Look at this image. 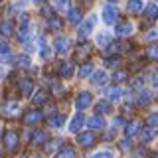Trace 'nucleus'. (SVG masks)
I'll use <instances>...</instances> for the list:
<instances>
[{
  "instance_id": "cd10ccee",
  "label": "nucleus",
  "mask_w": 158,
  "mask_h": 158,
  "mask_svg": "<svg viewBox=\"0 0 158 158\" xmlns=\"http://www.w3.org/2000/svg\"><path fill=\"white\" fill-rule=\"evenodd\" d=\"M46 101H48V93L46 91H38L36 95H34V105H44Z\"/></svg>"
},
{
  "instance_id": "7c9ffc66",
  "label": "nucleus",
  "mask_w": 158,
  "mask_h": 158,
  "mask_svg": "<svg viewBox=\"0 0 158 158\" xmlns=\"http://www.w3.org/2000/svg\"><path fill=\"white\" fill-rule=\"evenodd\" d=\"M18 111H20L18 103H8V105L4 107V113H6V115H16Z\"/></svg>"
},
{
  "instance_id": "423d86ee",
  "label": "nucleus",
  "mask_w": 158,
  "mask_h": 158,
  "mask_svg": "<svg viewBox=\"0 0 158 158\" xmlns=\"http://www.w3.org/2000/svg\"><path fill=\"white\" fill-rule=\"evenodd\" d=\"M71 49V40L69 38H57L56 40V52L57 53H67Z\"/></svg>"
},
{
  "instance_id": "473e14b6",
  "label": "nucleus",
  "mask_w": 158,
  "mask_h": 158,
  "mask_svg": "<svg viewBox=\"0 0 158 158\" xmlns=\"http://www.w3.org/2000/svg\"><path fill=\"white\" fill-rule=\"evenodd\" d=\"M109 42H111V36H109V34H99V36H97V44H99V46L105 48Z\"/></svg>"
},
{
  "instance_id": "ddd939ff",
  "label": "nucleus",
  "mask_w": 158,
  "mask_h": 158,
  "mask_svg": "<svg viewBox=\"0 0 158 158\" xmlns=\"http://www.w3.org/2000/svg\"><path fill=\"white\" fill-rule=\"evenodd\" d=\"M87 125H89V128H91V131H101V128L105 127V121H103L101 115H95V117H91V118L87 121Z\"/></svg>"
},
{
  "instance_id": "393cba45",
  "label": "nucleus",
  "mask_w": 158,
  "mask_h": 158,
  "mask_svg": "<svg viewBox=\"0 0 158 158\" xmlns=\"http://www.w3.org/2000/svg\"><path fill=\"white\" fill-rule=\"evenodd\" d=\"M89 75H93V63H83V67L79 69V77L85 79Z\"/></svg>"
},
{
  "instance_id": "4be33fe9",
  "label": "nucleus",
  "mask_w": 158,
  "mask_h": 158,
  "mask_svg": "<svg viewBox=\"0 0 158 158\" xmlns=\"http://www.w3.org/2000/svg\"><path fill=\"white\" fill-rule=\"evenodd\" d=\"M138 131H140V125L135 121V123H128V125L125 127V135L128 136V138H132L135 135H138Z\"/></svg>"
},
{
  "instance_id": "49530a36",
  "label": "nucleus",
  "mask_w": 158,
  "mask_h": 158,
  "mask_svg": "<svg viewBox=\"0 0 158 158\" xmlns=\"http://www.w3.org/2000/svg\"><path fill=\"white\" fill-rule=\"evenodd\" d=\"M2 77H4V67L0 65V79H2Z\"/></svg>"
},
{
  "instance_id": "a19ab883",
  "label": "nucleus",
  "mask_w": 158,
  "mask_h": 158,
  "mask_svg": "<svg viewBox=\"0 0 158 158\" xmlns=\"http://www.w3.org/2000/svg\"><path fill=\"white\" fill-rule=\"evenodd\" d=\"M28 36H30V32H28V28H26V26H24L22 30H20V34H18V38H20V40H22V42H26V38H28Z\"/></svg>"
},
{
  "instance_id": "c85d7f7f",
  "label": "nucleus",
  "mask_w": 158,
  "mask_h": 158,
  "mask_svg": "<svg viewBox=\"0 0 158 158\" xmlns=\"http://www.w3.org/2000/svg\"><path fill=\"white\" fill-rule=\"evenodd\" d=\"M10 46L8 44H2L0 42V59H10Z\"/></svg>"
},
{
  "instance_id": "6ab92c4d",
  "label": "nucleus",
  "mask_w": 158,
  "mask_h": 158,
  "mask_svg": "<svg viewBox=\"0 0 158 158\" xmlns=\"http://www.w3.org/2000/svg\"><path fill=\"white\" fill-rule=\"evenodd\" d=\"M48 28L52 30V32H61V28H63V22H61V18H57V16H52L48 20Z\"/></svg>"
},
{
  "instance_id": "bb28decb",
  "label": "nucleus",
  "mask_w": 158,
  "mask_h": 158,
  "mask_svg": "<svg viewBox=\"0 0 158 158\" xmlns=\"http://www.w3.org/2000/svg\"><path fill=\"white\" fill-rule=\"evenodd\" d=\"M14 61H16V65H18V67H22V69H28V67H30V63H32L28 56H18L16 59H14Z\"/></svg>"
},
{
  "instance_id": "a878e982",
  "label": "nucleus",
  "mask_w": 158,
  "mask_h": 158,
  "mask_svg": "<svg viewBox=\"0 0 158 158\" xmlns=\"http://www.w3.org/2000/svg\"><path fill=\"white\" fill-rule=\"evenodd\" d=\"M77 152H75V148L73 146H63V148H59V152H57V156L59 158H65V156H75Z\"/></svg>"
},
{
  "instance_id": "39448f33",
  "label": "nucleus",
  "mask_w": 158,
  "mask_h": 158,
  "mask_svg": "<svg viewBox=\"0 0 158 158\" xmlns=\"http://www.w3.org/2000/svg\"><path fill=\"white\" fill-rule=\"evenodd\" d=\"M44 118L42 115V111H28L26 115H24V125H28V127H32V125H38L40 121Z\"/></svg>"
},
{
  "instance_id": "4468645a",
  "label": "nucleus",
  "mask_w": 158,
  "mask_h": 158,
  "mask_svg": "<svg viewBox=\"0 0 158 158\" xmlns=\"http://www.w3.org/2000/svg\"><path fill=\"white\" fill-rule=\"evenodd\" d=\"M46 142H48V132L46 131H36L32 135V144L42 146V144H46Z\"/></svg>"
},
{
  "instance_id": "58836bf2",
  "label": "nucleus",
  "mask_w": 158,
  "mask_h": 158,
  "mask_svg": "<svg viewBox=\"0 0 158 158\" xmlns=\"http://www.w3.org/2000/svg\"><path fill=\"white\" fill-rule=\"evenodd\" d=\"M40 53H42V57H44V59H48V57H49V48H48V44H46V42H42V49H40Z\"/></svg>"
},
{
  "instance_id": "2f4dec72",
  "label": "nucleus",
  "mask_w": 158,
  "mask_h": 158,
  "mask_svg": "<svg viewBox=\"0 0 158 158\" xmlns=\"http://www.w3.org/2000/svg\"><path fill=\"white\" fill-rule=\"evenodd\" d=\"M63 123H65V118H63L61 115H59V117H53V118H49V127H53V128L63 127Z\"/></svg>"
},
{
  "instance_id": "f257e3e1",
  "label": "nucleus",
  "mask_w": 158,
  "mask_h": 158,
  "mask_svg": "<svg viewBox=\"0 0 158 158\" xmlns=\"http://www.w3.org/2000/svg\"><path fill=\"white\" fill-rule=\"evenodd\" d=\"M4 148H8V150H14V148L18 146V132L16 131H6L4 132Z\"/></svg>"
},
{
  "instance_id": "2eb2a0df",
  "label": "nucleus",
  "mask_w": 158,
  "mask_h": 158,
  "mask_svg": "<svg viewBox=\"0 0 158 158\" xmlns=\"http://www.w3.org/2000/svg\"><path fill=\"white\" fill-rule=\"evenodd\" d=\"M91 56V46H87V44H83V46H79L77 53H75V59L77 61H85V59Z\"/></svg>"
},
{
  "instance_id": "f704fd0d",
  "label": "nucleus",
  "mask_w": 158,
  "mask_h": 158,
  "mask_svg": "<svg viewBox=\"0 0 158 158\" xmlns=\"http://www.w3.org/2000/svg\"><path fill=\"white\" fill-rule=\"evenodd\" d=\"M56 8L61 10V12H65L69 8V0H56Z\"/></svg>"
},
{
  "instance_id": "a211bd4d",
  "label": "nucleus",
  "mask_w": 158,
  "mask_h": 158,
  "mask_svg": "<svg viewBox=\"0 0 158 158\" xmlns=\"http://www.w3.org/2000/svg\"><path fill=\"white\" fill-rule=\"evenodd\" d=\"M12 34H14V22L6 20V22H2V24H0V36L8 38V36H12Z\"/></svg>"
},
{
  "instance_id": "f8f14e48",
  "label": "nucleus",
  "mask_w": 158,
  "mask_h": 158,
  "mask_svg": "<svg viewBox=\"0 0 158 158\" xmlns=\"http://www.w3.org/2000/svg\"><path fill=\"white\" fill-rule=\"evenodd\" d=\"M91 83L93 85H97V87H101V85H105L107 83V73L103 71V69H99V71H93V77H91Z\"/></svg>"
},
{
  "instance_id": "0eeeda50",
  "label": "nucleus",
  "mask_w": 158,
  "mask_h": 158,
  "mask_svg": "<svg viewBox=\"0 0 158 158\" xmlns=\"http://www.w3.org/2000/svg\"><path fill=\"white\" fill-rule=\"evenodd\" d=\"M83 123H85L83 113H77V115L71 118V123H69V132H79V131H81V127H83Z\"/></svg>"
},
{
  "instance_id": "f03ea898",
  "label": "nucleus",
  "mask_w": 158,
  "mask_h": 158,
  "mask_svg": "<svg viewBox=\"0 0 158 158\" xmlns=\"http://www.w3.org/2000/svg\"><path fill=\"white\" fill-rule=\"evenodd\" d=\"M91 101H93V95L87 93V91H83V93H79L77 99H75V107L79 109V111H83V109H87L89 105H91Z\"/></svg>"
},
{
  "instance_id": "37998d69",
  "label": "nucleus",
  "mask_w": 158,
  "mask_h": 158,
  "mask_svg": "<svg viewBox=\"0 0 158 158\" xmlns=\"http://www.w3.org/2000/svg\"><path fill=\"white\" fill-rule=\"evenodd\" d=\"M150 81H152V85H154V87H158V69L152 73V79H150Z\"/></svg>"
},
{
  "instance_id": "20e7f679",
  "label": "nucleus",
  "mask_w": 158,
  "mask_h": 158,
  "mask_svg": "<svg viewBox=\"0 0 158 158\" xmlns=\"http://www.w3.org/2000/svg\"><path fill=\"white\" fill-rule=\"evenodd\" d=\"M77 142H79L83 148H89V146H93V144L97 142V138H95V135H93L91 131H89V132H81V135L77 136Z\"/></svg>"
},
{
  "instance_id": "09e8293b",
  "label": "nucleus",
  "mask_w": 158,
  "mask_h": 158,
  "mask_svg": "<svg viewBox=\"0 0 158 158\" xmlns=\"http://www.w3.org/2000/svg\"><path fill=\"white\" fill-rule=\"evenodd\" d=\"M109 2H111V4H115V2H118V0H109Z\"/></svg>"
},
{
  "instance_id": "f3484780",
  "label": "nucleus",
  "mask_w": 158,
  "mask_h": 158,
  "mask_svg": "<svg viewBox=\"0 0 158 158\" xmlns=\"http://www.w3.org/2000/svg\"><path fill=\"white\" fill-rule=\"evenodd\" d=\"M105 95H107L109 101H118V99L123 97V89L121 87H109L105 91Z\"/></svg>"
},
{
  "instance_id": "c9c22d12",
  "label": "nucleus",
  "mask_w": 158,
  "mask_h": 158,
  "mask_svg": "<svg viewBox=\"0 0 158 158\" xmlns=\"http://www.w3.org/2000/svg\"><path fill=\"white\" fill-rule=\"evenodd\" d=\"M118 61H121V59H118V56H113V57H107L105 65H107V67H117Z\"/></svg>"
},
{
  "instance_id": "1a4fd4ad",
  "label": "nucleus",
  "mask_w": 158,
  "mask_h": 158,
  "mask_svg": "<svg viewBox=\"0 0 158 158\" xmlns=\"http://www.w3.org/2000/svg\"><path fill=\"white\" fill-rule=\"evenodd\" d=\"M142 12H144V18H146V20H150V22H154V20L158 18V6H156L154 2L146 4V6H144V10H142Z\"/></svg>"
},
{
  "instance_id": "9b49d317",
  "label": "nucleus",
  "mask_w": 158,
  "mask_h": 158,
  "mask_svg": "<svg viewBox=\"0 0 158 158\" xmlns=\"http://www.w3.org/2000/svg\"><path fill=\"white\" fill-rule=\"evenodd\" d=\"M127 10L131 14H140L142 10H144V2H142V0H128Z\"/></svg>"
},
{
  "instance_id": "a18cd8bd",
  "label": "nucleus",
  "mask_w": 158,
  "mask_h": 158,
  "mask_svg": "<svg viewBox=\"0 0 158 158\" xmlns=\"http://www.w3.org/2000/svg\"><path fill=\"white\" fill-rule=\"evenodd\" d=\"M20 20H22V24H26L28 20H30V16H28V14H22V18H20Z\"/></svg>"
},
{
  "instance_id": "aec40b11",
  "label": "nucleus",
  "mask_w": 158,
  "mask_h": 158,
  "mask_svg": "<svg viewBox=\"0 0 158 158\" xmlns=\"http://www.w3.org/2000/svg\"><path fill=\"white\" fill-rule=\"evenodd\" d=\"M59 75H61L63 79H69L73 75V63L71 61H65L61 63V67H59Z\"/></svg>"
},
{
  "instance_id": "c756f323",
  "label": "nucleus",
  "mask_w": 158,
  "mask_h": 158,
  "mask_svg": "<svg viewBox=\"0 0 158 158\" xmlns=\"http://www.w3.org/2000/svg\"><path fill=\"white\" fill-rule=\"evenodd\" d=\"M146 57L152 59V61H158V46H150L146 49Z\"/></svg>"
},
{
  "instance_id": "c03bdc74",
  "label": "nucleus",
  "mask_w": 158,
  "mask_h": 158,
  "mask_svg": "<svg viewBox=\"0 0 158 158\" xmlns=\"http://www.w3.org/2000/svg\"><path fill=\"white\" fill-rule=\"evenodd\" d=\"M97 156H113V152H111V150H103V152H97L95 158H97Z\"/></svg>"
},
{
  "instance_id": "79ce46f5",
  "label": "nucleus",
  "mask_w": 158,
  "mask_h": 158,
  "mask_svg": "<svg viewBox=\"0 0 158 158\" xmlns=\"http://www.w3.org/2000/svg\"><path fill=\"white\" fill-rule=\"evenodd\" d=\"M128 148H131V140H128V136H127V140L121 142V150H128Z\"/></svg>"
},
{
  "instance_id": "6e6552de",
  "label": "nucleus",
  "mask_w": 158,
  "mask_h": 158,
  "mask_svg": "<svg viewBox=\"0 0 158 158\" xmlns=\"http://www.w3.org/2000/svg\"><path fill=\"white\" fill-rule=\"evenodd\" d=\"M93 26H95V18H87L85 22H81V26H79V36H81V38L89 36L91 30H93Z\"/></svg>"
},
{
  "instance_id": "72a5a7b5",
  "label": "nucleus",
  "mask_w": 158,
  "mask_h": 158,
  "mask_svg": "<svg viewBox=\"0 0 158 158\" xmlns=\"http://www.w3.org/2000/svg\"><path fill=\"white\" fill-rule=\"evenodd\" d=\"M146 123H148V127H150V128H154V127H158V113H152V115H148V118H146Z\"/></svg>"
},
{
  "instance_id": "de8ad7c7",
  "label": "nucleus",
  "mask_w": 158,
  "mask_h": 158,
  "mask_svg": "<svg viewBox=\"0 0 158 158\" xmlns=\"http://www.w3.org/2000/svg\"><path fill=\"white\" fill-rule=\"evenodd\" d=\"M36 2H38V4H42V2H46V0H36Z\"/></svg>"
},
{
  "instance_id": "9d476101",
  "label": "nucleus",
  "mask_w": 158,
  "mask_h": 158,
  "mask_svg": "<svg viewBox=\"0 0 158 158\" xmlns=\"http://www.w3.org/2000/svg\"><path fill=\"white\" fill-rule=\"evenodd\" d=\"M18 87H20V93L28 97V95H32V91H34V81L32 79H20Z\"/></svg>"
},
{
  "instance_id": "ea45409f",
  "label": "nucleus",
  "mask_w": 158,
  "mask_h": 158,
  "mask_svg": "<svg viewBox=\"0 0 158 158\" xmlns=\"http://www.w3.org/2000/svg\"><path fill=\"white\" fill-rule=\"evenodd\" d=\"M140 138H142V142H148V140L152 138V131H150V128H148V131H142Z\"/></svg>"
},
{
  "instance_id": "4c0bfd02",
  "label": "nucleus",
  "mask_w": 158,
  "mask_h": 158,
  "mask_svg": "<svg viewBox=\"0 0 158 158\" xmlns=\"http://www.w3.org/2000/svg\"><path fill=\"white\" fill-rule=\"evenodd\" d=\"M127 77H128V73H127V71H117V73H115V75H113V79H115V81H117V83H121V81H125V79H127Z\"/></svg>"
},
{
  "instance_id": "7ed1b4c3",
  "label": "nucleus",
  "mask_w": 158,
  "mask_h": 158,
  "mask_svg": "<svg viewBox=\"0 0 158 158\" xmlns=\"http://www.w3.org/2000/svg\"><path fill=\"white\" fill-rule=\"evenodd\" d=\"M118 20V10L115 6H105L103 10V22L105 24H115Z\"/></svg>"
},
{
  "instance_id": "e433bc0d",
  "label": "nucleus",
  "mask_w": 158,
  "mask_h": 158,
  "mask_svg": "<svg viewBox=\"0 0 158 158\" xmlns=\"http://www.w3.org/2000/svg\"><path fill=\"white\" fill-rule=\"evenodd\" d=\"M117 52H118V44H109V46H105V53H107V56L117 53Z\"/></svg>"
},
{
  "instance_id": "412c9836",
  "label": "nucleus",
  "mask_w": 158,
  "mask_h": 158,
  "mask_svg": "<svg viewBox=\"0 0 158 158\" xmlns=\"http://www.w3.org/2000/svg\"><path fill=\"white\" fill-rule=\"evenodd\" d=\"M67 20L71 24H79L81 22V8H71L67 12Z\"/></svg>"
},
{
  "instance_id": "b1692460",
  "label": "nucleus",
  "mask_w": 158,
  "mask_h": 158,
  "mask_svg": "<svg viewBox=\"0 0 158 158\" xmlns=\"http://www.w3.org/2000/svg\"><path fill=\"white\" fill-rule=\"evenodd\" d=\"M152 99H154V95L150 91H142L138 95V105H148V103H152Z\"/></svg>"
},
{
  "instance_id": "5701e85b",
  "label": "nucleus",
  "mask_w": 158,
  "mask_h": 158,
  "mask_svg": "<svg viewBox=\"0 0 158 158\" xmlns=\"http://www.w3.org/2000/svg\"><path fill=\"white\" fill-rule=\"evenodd\" d=\"M95 109H97L99 115H105V113L111 111V103H109V99H103V101H99L95 105Z\"/></svg>"
},
{
  "instance_id": "dca6fc26",
  "label": "nucleus",
  "mask_w": 158,
  "mask_h": 158,
  "mask_svg": "<svg viewBox=\"0 0 158 158\" xmlns=\"http://www.w3.org/2000/svg\"><path fill=\"white\" fill-rule=\"evenodd\" d=\"M131 34H132V24L123 22V24H118V26H117V36L127 38V36H131Z\"/></svg>"
}]
</instances>
